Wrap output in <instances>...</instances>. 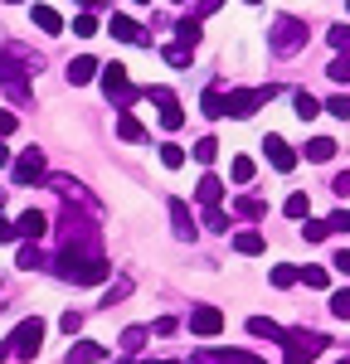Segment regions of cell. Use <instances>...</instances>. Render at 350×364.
<instances>
[{"label": "cell", "mask_w": 350, "mask_h": 364, "mask_svg": "<svg viewBox=\"0 0 350 364\" xmlns=\"http://www.w3.org/2000/svg\"><path fill=\"white\" fill-rule=\"evenodd\" d=\"M54 272L73 287H97V282H107L112 262L97 252V243H63V252L54 257Z\"/></svg>", "instance_id": "obj_1"}, {"label": "cell", "mask_w": 350, "mask_h": 364, "mask_svg": "<svg viewBox=\"0 0 350 364\" xmlns=\"http://www.w3.org/2000/svg\"><path fill=\"white\" fill-rule=\"evenodd\" d=\"M29 73H39V58H29L25 49H0V83H5V92H10L15 107L29 102V87H25Z\"/></svg>", "instance_id": "obj_2"}, {"label": "cell", "mask_w": 350, "mask_h": 364, "mask_svg": "<svg viewBox=\"0 0 350 364\" xmlns=\"http://www.w3.org/2000/svg\"><path fill=\"white\" fill-rule=\"evenodd\" d=\"M267 49L277 58H292L297 49H307V25H302L297 15H277L272 29H267Z\"/></svg>", "instance_id": "obj_3"}, {"label": "cell", "mask_w": 350, "mask_h": 364, "mask_svg": "<svg viewBox=\"0 0 350 364\" xmlns=\"http://www.w3.org/2000/svg\"><path fill=\"white\" fill-rule=\"evenodd\" d=\"M326 345H331V340L321 336V331H287V340H282L287 360H282V364H312Z\"/></svg>", "instance_id": "obj_4"}, {"label": "cell", "mask_w": 350, "mask_h": 364, "mask_svg": "<svg viewBox=\"0 0 350 364\" xmlns=\"http://www.w3.org/2000/svg\"><path fill=\"white\" fill-rule=\"evenodd\" d=\"M97 78H102V92L117 102V112H127V107L142 97V87H132V78H127V68H122V63H107Z\"/></svg>", "instance_id": "obj_5"}, {"label": "cell", "mask_w": 350, "mask_h": 364, "mask_svg": "<svg viewBox=\"0 0 350 364\" xmlns=\"http://www.w3.org/2000/svg\"><path fill=\"white\" fill-rule=\"evenodd\" d=\"M39 345H44V321H39V316L20 321V326H15V336H10V350H15L20 360H34V355H39Z\"/></svg>", "instance_id": "obj_6"}, {"label": "cell", "mask_w": 350, "mask_h": 364, "mask_svg": "<svg viewBox=\"0 0 350 364\" xmlns=\"http://www.w3.org/2000/svg\"><path fill=\"white\" fill-rule=\"evenodd\" d=\"M44 175H49V166H44V151H39V146H29L25 156L10 166V185H39Z\"/></svg>", "instance_id": "obj_7"}, {"label": "cell", "mask_w": 350, "mask_h": 364, "mask_svg": "<svg viewBox=\"0 0 350 364\" xmlns=\"http://www.w3.org/2000/svg\"><path fill=\"white\" fill-rule=\"evenodd\" d=\"M219 331H224V311H219V306H195V311H190V336L214 340Z\"/></svg>", "instance_id": "obj_8"}, {"label": "cell", "mask_w": 350, "mask_h": 364, "mask_svg": "<svg viewBox=\"0 0 350 364\" xmlns=\"http://www.w3.org/2000/svg\"><path fill=\"white\" fill-rule=\"evenodd\" d=\"M262 151H267L272 170H282V175H287V170H297V151H292L282 136H267V141H262Z\"/></svg>", "instance_id": "obj_9"}, {"label": "cell", "mask_w": 350, "mask_h": 364, "mask_svg": "<svg viewBox=\"0 0 350 364\" xmlns=\"http://www.w3.org/2000/svg\"><path fill=\"white\" fill-rule=\"evenodd\" d=\"M190 364H262V360L248 350H200Z\"/></svg>", "instance_id": "obj_10"}, {"label": "cell", "mask_w": 350, "mask_h": 364, "mask_svg": "<svg viewBox=\"0 0 350 364\" xmlns=\"http://www.w3.org/2000/svg\"><path fill=\"white\" fill-rule=\"evenodd\" d=\"M107 29H112V39H122V44H151V34H142V25L127 20V15H112Z\"/></svg>", "instance_id": "obj_11"}, {"label": "cell", "mask_w": 350, "mask_h": 364, "mask_svg": "<svg viewBox=\"0 0 350 364\" xmlns=\"http://www.w3.org/2000/svg\"><path fill=\"white\" fill-rule=\"evenodd\" d=\"M15 228H20V238H29V243H39V238L49 233V219H44L39 209H25V214L15 219Z\"/></svg>", "instance_id": "obj_12"}, {"label": "cell", "mask_w": 350, "mask_h": 364, "mask_svg": "<svg viewBox=\"0 0 350 364\" xmlns=\"http://www.w3.org/2000/svg\"><path fill=\"white\" fill-rule=\"evenodd\" d=\"M171 224H175V238L180 243H195V219H190L185 199H171Z\"/></svg>", "instance_id": "obj_13"}, {"label": "cell", "mask_w": 350, "mask_h": 364, "mask_svg": "<svg viewBox=\"0 0 350 364\" xmlns=\"http://www.w3.org/2000/svg\"><path fill=\"white\" fill-rule=\"evenodd\" d=\"M200 112L209 117V122H219V117H229V97H224L219 87H204V97H200Z\"/></svg>", "instance_id": "obj_14"}, {"label": "cell", "mask_w": 350, "mask_h": 364, "mask_svg": "<svg viewBox=\"0 0 350 364\" xmlns=\"http://www.w3.org/2000/svg\"><path fill=\"white\" fill-rule=\"evenodd\" d=\"M97 68H102V63H97V58H73V63H68V83L73 87H83V83H92V78H97Z\"/></svg>", "instance_id": "obj_15"}, {"label": "cell", "mask_w": 350, "mask_h": 364, "mask_svg": "<svg viewBox=\"0 0 350 364\" xmlns=\"http://www.w3.org/2000/svg\"><path fill=\"white\" fill-rule=\"evenodd\" d=\"M195 195H200V204H204V209H214V204L224 199V180H219V175H200Z\"/></svg>", "instance_id": "obj_16"}, {"label": "cell", "mask_w": 350, "mask_h": 364, "mask_svg": "<svg viewBox=\"0 0 350 364\" xmlns=\"http://www.w3.org/2000/svg\"><path fill=\"white\" fill-rule=\"evenodd\" d=\"M102 355H107V350H102L97 340H78V345H68V364H97Z\"/></svg>", "instance_id": "obj_17"}, {"label": "cell", "mask_w": 350, "mask_h": 364, "mask_svg": "<svg viewBox=\"0 0 350 364\" xmlns=\"http://www.w3.org/2000/svg\"><path fill=\"white\" fill-rule=\"evenodd\" d=\"M29 15H34V25L44 29V34H63V15H58L54 5H34Z\"/></svg>", "instance_id": "obj_18"}, {"label": "cell", "mask_w": 350, "mask_h": 364, "mask_svg": "<svg viewBox=\"0 0 350 364\" xmlns=\"http://www.w3.org/2000/svg\"><path fill=\"white\" fill-rule=\"evenodd\" d=\"M248 336H262V340H277V345H282L287 331H282L277 321H267V316H253V321H248Z\"/></svg>", "instance_id": "obj_19"}, {"label": "cell", "mask_w": 350, "mask_h": 364, "mask_svg": "<svg viewBox=\"0 0 350 364\" xmlns=\"http://www.w3.org/2000/svg\"><path fill=\"white\" fill-rule=\"evenodd\" d=\"M233 252H243V257H262L267 243H262V233H233Z\"/></svg>", "instance_id": "obj_20"}, {"label": "cell", "mask_w": 350, "mask_h": 364, "mask_svg": "<svg viewBox=\"0 0 350 364\" xmlns=\"http://www.w3.org/2000/svg\"><path fill=\"white\" fill-rule=\"evenodd\" d=\"M117 136L122 141H146V127L132 112H117Z\"/></svg>", "instance_id": "obj_21"}, {"label": "cell", "mask_w": 350, "mask_h": 364, "mask_svg": "<svg viewBox=\"0 0 350 364\" xmlns=\"http://www.w3.org/2000/svg\"><path fill=\"white\" fill-rule=\"evenodd\" d=\"M292 112L302 117V122H312V117L321 112V102L312 97V92H307V87H302V92H292Z\"/></svg>", "instance_id": "obj_22"}, {"label": "cell", "mask_w": 350, "mask_h": 364, "mask_svg": "<svg viewBox=\"0 0 350 364\" xmlns=\"http://www.w3.org/2000/svg\"><path fill=\"white\" fill-rule=\"evenodd\" d=\"M336 156V141L331 136H312L307 141V161H331Z\"/></svg>", "instance_id": "obj_23"}, {"label": "cell", "mask_w": 350, "mask_h": 364, "mask_svg": "<svg viewBox=\"0 0 350 364\" xmlns=\"http://www.w3.org/2000/svg\"><path fill=\"white\" fill-rule=\"evenodd\" d=\"M175 34H180V44H190V49H195V44H200V20H195V15H185V20H180V25H175Z\"/></svg>", "instance_id": "obj_24"}, {"label": "cell", "mask_w": 350, "mask_h": 364, "mask_svg": "<svg viewBox=\"0 0 350 364\" xmlns=\"http://www.w3.org/2000/svg\"><path fill=\"white\" fill-rule=\"evenodd\" d=\"M161 166H166V170H180V166H185V146L166 141V146H161Z\"/></svg>", "instance_id": "obj_25"}, {"label": "cell", "mask_w": 350, "mask_h": 364, "mask_svg": "<svg viewBox=\"0 0 350 364\" xmlns=\"http://www.w3.org/2000/svg\"><path fill=\"white\" fill-rule=\"evenodd\" d=\"M282 209H287V219H307V214H312V199L297 190V195H287V204H282Z\"/></svg>", "instance_id": "obj_26"}, {"label": "cell", "mask_w": 350, "mask_h": 364, "mask_svg": "<svg viewBox=\"0 0 350 364\" xmlns=\"http://www.w3.org/2000/svg\"><path fill=\"white\" fill-rule=\"evenodd\" d=\"M326 73H331V83H350V54H336L326 63Z\"/></svg>", "instance_id": "obj_27"}, {"label": "cell", "mask_w": 350, "mask_h": 364, "mask_svg": "<svg viewBox=\"0 0 350 364\" xmlns=\"http://www.w3.org/2000/svg\"><path fill=\"white\" fill-rule=\"evenodd\" d=\"M190 54H195L190 44H166V63L171 68H190Z\"/></svg>", "instance_id": "obj_28"}, {"label": "cell", "mask_w": 350, "mask_h": 364, "mask_svg": "<svg viewBox=\"0 0 350 364\" xmlns=\"http://www.w3.org/2000/svg\"><path fill=\"white\" fill-rule=\"evenodd\" d=\"M15 262H20V267H25V272H34V267H44V262H49V257H44V252L34 248V243H25V248H20V257H15Z\"/></svg>", "instance_id": "obj_29"}, {"label": "cell", "mask_w": 350, "mask_h": 364, "mask_svg": "<svg viewBox=\"0 0 350 364\" xmlns=\"http://www.w3.org/2000/svg\"><path fill=\"white\" fill-rule=\"evenodd\" d=\"M73 34H78V39H92V34H97V15H92V10L73 15Z\"/></svg>", "instance_id": "obj_30"}, {"label": "cell", "mask_w": 350, "mask_h": 364, "mask_svg": "<svg viewBox=\"0 0 350 364\" xmlns=\"http://www.w3.org/2000/svg\"><path fill=\"white\" fill-rule=\"evenodd\" d=\"M142 345H146V331H142V326H127V331H122V350H127V355H137Z\"/></svg>", "instance_id": "obj_31"}, {"label": "cell", "mask_w": 350, "mask_h": 364, "mask_svg": "<svg viewBox=\"0 0 350 364\" xmlns=\"http://www.w3.org/2000/svg\"><path fill=\"white\" fill-rule=\"evenodd\" d=\"M214 156H219V141H214V136H200V141H195V161H200V166H209Z\"/></svg>", "instance_id": "obj_32"}, {"label": "cell", "mask_w": 350, "mask_h": 364, "mask_svg": "<svg viewBox=\"0 0 350 364\" xmlns=\"http://www.w3.org/2000/svg\"><path fill=\"white\" fill-rule=\"evenodd\" d=\"M297 282H302L297 267H287V262H277V267H272V287H297Z\"/></svg>", "instance_id": "obj_33"}, {"label": "cell", "mask_w": 350, "mask_h": 364, "mask_svg": "<svg viewBox=\"0 0 350 364\" xmlns=\"http://www.w3.org/2000/svg\"><path fill=\"white\" fill-rule=\"evenodd\" d=\"M326 233H331V219H312V224H302V238H307V243H321Z\"/></svg>", "instance_id": "obj_34"}, {"label": "cell", "mask_w": 350, "mask_h": 364, "mask_svg": "<svg viewBox=\"0 0 350 364\" xmlns=\"http://www.w3.org/2000/svg\"><path fill=\"white\" fill-rule=\"evenodd\" d=\"M204 228L209 233H229V219H224V209L214 204V209H204Z\"/></svg>", "instance_id": "obj_35"}, {"label": "cell", "mask_w": 350, "mask_h": 364, "mask_svg": "<svg viewBox=\"0 0 350 364\" xmlns=\"http://www.w3.org/2000/svg\"><path fill=\"white\" fill-rule=\"evenodd\" d=\"M229 175H233V180H238V185H248V180H253V161H248V156H233Z\"/></svg>", "instance_id": "obj_36"}, {"label": "cell", "mask_w": 350, "mask_h": 364, "mask_svg": "<svg viewBox=\"0 0 350 364\" xmlns=\"http://www.w3.org/2000/svg\"><path fill=\"white\" fill-rule=\"evenodd\" d=\"M161 127H166V132H180V127H185V112H180V107H161Z\"/></svg>", "instance_id": "obj_37"}, {"label": "cell", "mask_w": 350, "mask_h": 364, "mask_svg": "<svg viewBox=\"0 0 350 364\" xmlns=\"http://www.w3.org/2000/svg\"><path fill=\"white\" fill-rule=\"evenodd\" d=\"M331 316H341V321H350V287H341V291L331 296Z\"/></svg>", "instance_id": "obj_38"}, {"label": "cell", "mask_w": 350, "mask_h": 364, "mask_svg": "<svg viewBox=\"0 0 350 364\" xmlns=\"http://www.w3.org/2000/svg\"><path fill=\"white\" fill-rule=\"evenodd\" d=\"M233 209H238L243 219H262V214H267V204H262V199H238Z\"/></svg>", "instance_id": "obj_39"}, {"label": "cell", "mask_w": 350, "mask_h": 364, "mask_svg": "<svg viewBox=\"0 0 350 364\" xmlns=\"http://www.w3.org/2000/svg\"><path fill=\"white\" fill-rule=\"evenodd\" d=\"M326 39H331V49H341V54H350V25H336L331 34H326Z\"/></svg>", "instance_id": "obj_40"}, {"label": "cell", "mask_w": 350, "mask_h": 364, "mask_svg": "<svg viewBox=\"0 0 350 364\" xmlns=\"http://www.w3.org/2000/svg\"><path fill=\"white\" fill-rule=\"evenodd\" d=\"M326 112H336L341 122H346V117H350V92H336V97L326 102Z\"/></svg>", "instance_id": "obj_41"}, {"label": "cell", "mask_w": 350, "mask_h": 364, "mask_svg": "<svg viewBox=\"0 0 350 364\" xmlns=\"http://www.w3.org/2000/svg\"><path fill=\"white\" fill-rule=\"evenodd\" d=\"M302 282H307L312 291H321V287H326V267H302Z\"/></svg>", "instance_id": "obj_42"}, {"label": "cell", "mask_w": 350, "mask_h": 364, "mask_svg": "<svg viewBox=\"0 0 350 364\" xmlns=\"http://www.w3.org/2000/svg\"><path fill=\"white\" fill-rule=\"evenodd\" d=\"M58 326H63V336H78V326H83V316H78V311H63V321H58Z\"/></svg>", "instance_id": "obj_43"}, {"label": "cell", "mask_w": 350, "mask_h": 364, "mask_svg": "<svg viewBox=\"0 0 350 364\" xmlns=\"http://www.w3.org/2000/svg\"><path fill=\"white\" fill-rule=\"evenodd\" d=\"M331 267H336L341 277H350V248H341V252H336V257H331Z\"/></svg>", "instance_id": "obj_44"}, {"label": "cell", "mask_w": 350, "mask_h": 364, "mask_svg": "<svg viewBox=\"0 0 350 364\" xmlns=\"http://www.w3.org/2000/svg\"><path fill=\"white\" fill-rule=\"evenodd\" d=\"M175 331H180V321H175V316H161V321H156V336H175Z\"/></svg>", "instance_id": "obj_45"}, {"label": "cell", "mask_w": 350, "mask_h": 364, "mask_svg": "<svg viewBox=\"0 0 350 364\" xmlns=\"http://www.w3.org/2000/svg\"><path fill=\"white\" fill-rule=\"evenodd\" d=\"M224 0H195V20H204V15H214Z\"/></svg>", "instance_id": "obj_46"}, {"label": "cell", "mask_w": 350, "mask_h": 364, "mask_svg": "<svg viewBox=\"0 0 350 364\" xmlns=\"http://www.w3.org/2000/svg\"><path fill=\"white\" fill-rule=\"evenodd\" d=\"M331 190H336V195H341V199L350 195V170H341V175H336V180H331Z\"/></svg>", "instance_id": "obj_47"}, {"label": "cell", "mask_w": 350, "mask_h": 364, "mask_svg": "<svg viewBox=\"0 0 350 364\" xmlns=\"http://www.w3.org/2000/svg\"><path fill=\"white\" fill-rule=\"evenodd\" d=\"M331 228H341V233H350V209H336V214H331Z\"/></svg>", "instance_id": "obj_48"}, {"label": "cell", "mask_w": 350, "mask_h": 364, "mask_svg": "<svg viewBox=\"0 0 350 364\" xmlns=\"http://www.w3.org/2000/svg\"><path fill=\"white\" fill-rule=\"evenodd\" d=\"M15 238H20V228H15V224H5V219H0V243H15Z\"/></svg>", "instance_id": "obj_49"}, {"label": "cell", "mask_w": 350, "mask_h": 364, "mask_svg": "<svg viewBox=\"0 0 350 364\" xmlns=\"http://www.w3.org/2000/svg\"><path fill=\"white\" fill-rule=\"evenodd\" d=\"M15 127H20V122H15V112H0V136H10Z\"/></svg>", "instance_id": "obj_50"}, {"label": "cell", "mask_w": 350, "mask_h": 364, "mask_svg": "<svg viewBox=\"0 0 350 364\" xmlns=\"http://www.w3.org/2000/svg\"><path fill=\"white\" fill-rule=\"evenodd\" d=\"M10 355H15V350H10V345H0V364H5V360H10Z\"/></svg>", "instance_id": "obj_51"}, {"label": "cell", "mask_w": 350, "mask_h": 364, "mask_svg": "<svg viewBox=\"0 0 350 364\" xmlns=\"http://www.w3.org/2000/svg\"><path fill=\"white\" fill-rule=\"evenodd\" d=\"M117 364H137V360H117Z\"/></svg>", "instance_id": "obj_52"}, {"label": "cell", "mask_w": 350, "mask_h": 364, "mask_svg": "<svg viewBox=\"0 0 350 364\" xmlns=\"http://www.w3.org/2000/svg\"><path fill=\"white\" fill-rule=\"evenodd\" d=\"M5 5H20V0H5Z\"/></svg>", "instance_id": "obj_53"}, {"label": "cell", "mask_w": 350, "mask_h": 364, "mask_svg": "<svg viewBox=\"0 0 350 364\" xmlns=\"http://www.w3.org/2000/svg\"><path fill=\"white\" fill-rule=\"evenodd\" d=\"M175 5H190V0H175Z\"/></svg>", "instance_id": "obj_54"}, {"label": "cell", "mask_w": 350, "mask_h": 364, "mask_svg": "<svg viewBox=\"0 0 350 364\" xmlns=\"http://www.w3.org/2000/svg\"><path fill=\"white\" fill-rule=\"evenodd\" d=\"M78 5H92V0H78Z\"/></svg>", "instance_id": "obj_55"}, {"label": "cell", "mask_w": 350, "mask_h": 364, "mask_svg": "<svg viewBox=\"0 0 350 364\" xmlns=\"http://www.w3.org/2000/svg\"><path fill=\"white\" fill-rule=\"evenodd\" d=\"M137 5H151V0H137Z\"/></svg>", "instance_id": "obj_56"}, {"label": "cell", "mask_w": 350, "mask_h": 364, "mask_svg": "<svg viewBox=\"0 0 350 364\" xmlns=\"http://www.w3.org/2000/svg\"><path fill=\"white\" fill-rule=\"evenodd\" d=\"M248 5H258V0H248Z\"/></svg>", "instance_id": "obj_57"}, {"label": "cell", "mask_w": 350, "mask_h": 364, "mask_svg": "<svg viewBox=\"0 0 350 364\" xmlns=\"http://www.w3.org/2000/svg\"><path fill=\"white\" fill-rule=\"evenodd\" d=\"M0 204H5V195H0Z\"/></svg>", "instance_id": "obj_58"}, {"label": "cell", "mask_w": 350, "mask_h": 364, "mask_svg": "<svg viewBox=\"0 0 350 364\" xmlns=\"http://www.w3.org/2000/svg\"><path fill=\"white\" fill-rule=\"evenodd\" d=\"M346 10H350V0H346Z\"/></svg>", "instance_id": "obj_59"}, {"label": "cell", "mask_w": 350, "mask_h": 364, "mask_svg": "<svg viewBox=\"0 0 350 364\" xmlns=\"http://www.w3.org/2000/svg\"><path fill=\"white\" fill-rule=\"evenodd\" d=\"M341 364H350V360H341Z\"/></svg>", "instance_id": "obj_60"}]
</instances>
